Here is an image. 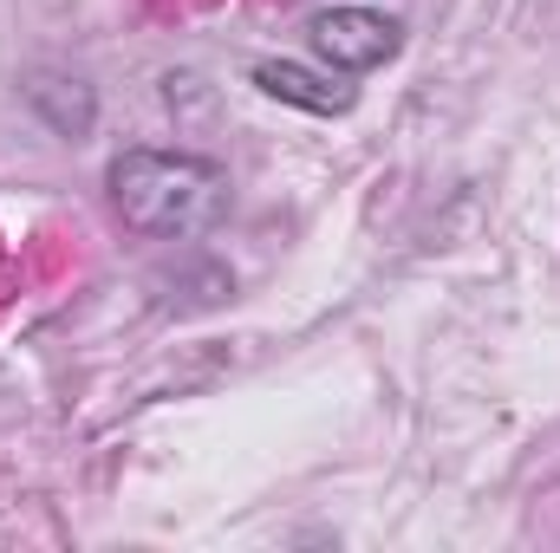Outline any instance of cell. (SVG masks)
<instances>
[{
	"mask_svg": "<svg viewBox=\"0 0 560 553\" xmlns=\"http://www.w3.org/2000/svg\"><path fill=\"white\" fill-rule=\"evenodd\" d=\"M26 105L59 131V138H85L98 125V98L85 79H66V72H33L26 79Z\"/></svg>",
	"mask_w": 560,
	"mask_h": 553,
	"instance_id": "cell-4",
	"label": "cell"
},
{
	"mask_svg": "<svg viewBox=\"0 0 560 553\" xmlns=\"http://www.w3.org/2000/svg\"><path fill=\"white\" fill-rule=\"evenodd\" d=\"M112 209L156 242H189L229 209V169L196 150H125L105 169Z\"/></svg>",
	"mask_w": 560,
	"mask_h": 553,
	"instance_id": "cell-1",
	"label": "cell"
},
{
	"mask_svg": "<svg viewBox=\"0 0 560 553\" xmlns=\"http://www.w3.org/2000/svg\"><path fill=\"white\" fill-rule=\"evenodd\" d=\"M248 79H255L268 98L300 105V111H313V118H339V111H352V85H339V79H326V72H313V66H293V59H255Z\"/></svg>",
	"mask_w": 560,
	"mask_h": 553,
	"instance_id": "cell-3",
	"label": "cell"
},
{
	"mask_svg": "<svg viewBox=\"0 0 560 553\" xmlns=\"http://www.w3.org/2000/svg\"><path fill=\"white\" fill-rule=\"evenodd\" d=\"M306 39H313V52L332 72H372V66L398 59L405 20L398 13H378V7H326V13L306 20Z\"/></svg>",
	"mask_w": 560,
	"mask_h": 553,
	"instance_id": "cell-2",
	"label": "cell"
}]
</instances>
